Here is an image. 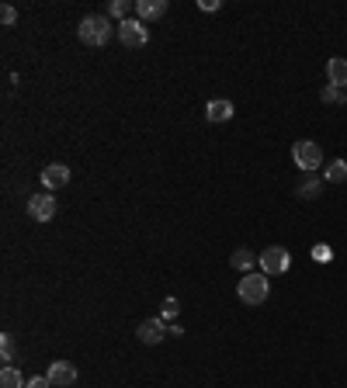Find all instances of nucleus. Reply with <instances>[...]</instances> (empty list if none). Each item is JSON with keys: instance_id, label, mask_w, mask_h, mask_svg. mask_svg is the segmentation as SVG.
I'll list each match as a JSON object with an SVG mask.
<instances>
[{"instance_id": "obj_13", "label": "nucleus", "mask_w": 347, "mask_h": 388, "mask_svg": "<svg viewBox=\"0 0 347 388\" xmlns=\"http://www.w3.org/2000/svg\"><path fill=\"white\" fill-rule=\"evenodd\" d=\"M323 177H316V173H305L303 184H299V198H305V201H312V198H319V191H323Z\"/></svg>"}, {"instance_id": "obj_6", "label": "nucleus", "mask_w": 347, "mask_h": 388, "mask_svg": "<svg viewBox=\"0 0 347 388\" xmlns=\"http://www.w3.org/2000/svg\"><path fill=\"white\" fill-rule=\"evenodd\" d=\"M118 39H122V45H129V49H139V45H146L150 32H146V25L139 18H129V21H118Z\"/></svg>"}, {"instance_id": "obj_10", "label": "nucleus", "mask_w": 347, "mask_h": 388, "mask_svg": "<svg viewBox=\"0 0 347 388\" xmlns=\"http://www.w3.org/2000/svg\"><path fill=\"white\" fill-rule=\"evenodd\" d=\"M63 184H70V167L66 163H49L42 170V187L45 191H56Z\"/></svg>"}, {"instance_id": "obj_1", "label": "nucleus", "mask_w": 347, "mask_h": 388, "mask_svg": "<svg viewBox=\"0 0 347 388\" xmlns=\"http://www.w3.org/2000/svg\"><path fill=\"white\" fill-rule=\"evenodd\" d=\"M111 32H118V28H111L108 14H87L84 21L77 25V39L84 45H108Z\"/></svg>"}, {"instance_id": "obj_17", "label": "nucleus", "mask_w": 347, "mask_h": 388, "mask_svg": "<svg viewBox=\"0 0 347 388\" xmlns=\"http://www.w3.org/2000/svg\"><path fill=\"white\" fill-rule=\"evenodd\" d=\"M327 184H344L347 180V160H334L330 167H327V177H323Z\"/></svg>"}, {"instance_id": "obj_11", "label": "nucleus", "mask_w": 347, "mask_h": 388, "mask_svg": "<svg viewBox=\"0 0 347 388\" xmlns=\"http://www.w3.org/2000/svg\"><path fill=\"white\" fill-rule=\"evenodd\" d=\"M205 118H209L212 125H222V122H229V118H233V101H226V97H219V101H209V104H205Z\"/></svg>"}, {"instance_id": "obj_8", "label": "nucleus", "mask_w": 347, "mask_h": 388, "mask_svg": "<svg viewBox=\"0 0 347 388\" xmlns=\"http://www.w3.org/2000/svg\"><path fill=\"white\" fill-rule=\"evenodd\" d=\"M45 378L52 382V388H70V385H77V368L70 361H52Z\"/></svg>"}, {"instance_id": "obj_24", "label": "nucleus", "mask_w": 347, "mask_h": 388, "mask_svg": "<svg viewBox=\"0 0 347 388\" xmlns=\"http://www.w3.org/2000/svg\"><path fill=\"white\" fill-rule=\"evenodd\" d=\"M198 7H202V11H219V7H222V0H202Z\"/></svg>"}, {"instance_id": "obj_2", "label": "nucleus", "mask_w": 347, "mask_h": 388, "mask_svg": "<svg viewBox=\"0 0 347 388\" xmlns=\"http://www.w3.org/2000/svg\"><path fill=\"white\" fill-rule=\"evenodd\" d=\"M236 295L243 299V305H264L267 302V295H271V281H267V274H257V270L243 274L240 284H236Z\"/></svg>"}, {"instance_id": "obj_19", "label": "nucleus", "mask_w": 347, "mask_h": 388, "mask_svg": "<svg viewBox=\"0 0 347 388\" xmlns=\"http://www.w3.org/2000/svg\"><path fill=\"white\" fill-rule=\"evenodd\" d=\"M0 357H4V368H7L11 361H14V340H11L7 333L0 337Z\"/></svg>"}, {"instance_id": "obj_3", "label": "nucleus", "mask_w": 347, "mask_h": 388, "mask_svg": "<svg viewBox=\"0 0 347 388\" xmlns=\"http://www.w3.org/2000/svg\"><path fill=\"white\" fill-rule=\"evenodd\" d=\"M292 160H296V167L303 173H316V167H323V149L312 139H299L292 146Z\"/></svg>"}, {"instance_id": "obj_23", "label": "nucleus", "mask_w": 347, "mask_h": 388, "mask_svg": "<svg viewBox=\"0 0 347 388\" xmlns=\"http://www.w3.org/2000/svg\"><path fill=\"white\" fill-rule=\"evenodd\" d=\"M25 388H52V382H49L45 375H35V378H28V385Z\"/></svg>"}, {"instance_id": "obj_5", "label": "nucleus", "mask_w": 347, "mask_h": 388, "mask_svg": "<svg viewBox=\"0 0 347 388\" xmlns=\"http://www.w3.org/2000/svg\"><path fill=\"white\" fill-rule=\"evenodd\" d=\"M135 337L142 340V344H160L164 337H171V326H167V319L164 315H153V319H142L139 323V330H135Z\"/></svg>"}, {"instance_id": "obj_4", "label": "nucleus", "mask_w": 347, "mask_h": 388, "mask_svg": "<svg viewBox=\"0 0 347 388\" xmlns=\"http://www.w3.org/2000/svg\"><path fill=\"white\" fill-rule=\"evenodd\" d=\"M257 263L267 277H271V274H285V270L292 267V254H288L285 246H267V250L257 257Z\"/></svg>"}, {"instance_id": "obj_18", "label": "nucleus", "mask_w": 347, "mask_h": 388, "mask_svg": "<svg viewBox=\"0 0 347 388\" xmlns=\"http://www.w3.org/2000/svg\"><path fill=\"white\" fill-rule=\"evenodd\" d=\"M115 18H122V21H129L132 11H135V4H129V0H111V7H108Z\"/></svg>"}, {"instance_id": "obj_16", "label": "nucleus", "mask_w": 347, "mask_h": 388, "mask_svg": "<svg viewBox=\"0 0 347 388\" xmlns=\"http://www.w3.org/2000/svg\"><path fill=\"white\" fill-rule=\"evenodd\" d=\"M229 263H233L236 270H243V274H250V267L257 263V257H254L250 250H233V257H229Z\"/></svg>"}, {"instance_id": "obj_20", "label": "nucleus", "mask_w": 347, "mask_h": 388, "mask_svg": "<svg viewBox=\"0 0 347 388\" xmlns=\"http://www.w3.org/2000/svg\"><path fill=\"white\" fill-rule=\"evenodd\" d=\"M312 260H319V263H330V260H334V250H330L327 243H316V246H312Z\"/></svg>"}, {"instance_id": "obj_9", "label": "nucleus", "mask_w": 347, "mask_h": 388, "mask_svg": "<svg viewBox=\"0 0 347 388\" xmlns=\"http://www.w3.org/2000/svg\"><path fill=\"white\" fill-rule=\"evenodd\" d=\"M167 0H135V18L146 25V21H157V18H164L167 14Z\"/></svg>"}, {"instance_id": "obj_21", "label": "nucleus", "mask_w": 347, "mask_h": 388, "mask_svg": "<svg viewBox=\"0 0 347 388\" xmlns=\"http://www.w3.org/2000/svg\"><path fill=\"white\" fill-rule=\"evenodd\" d=\"M177 312H181V305H177V299H167V302H164V308H160V315H164V319H174Z\"/></svg>"}, {"instance_id": "obj_15", "label": "nucleus", "mask_w": 347, "mask_h": 388, "mask_svg": "<svg viewBox=\"0 0 347 388\" xmlns=\"http://www.w3.org/2000/svg\"><path fill=\"white\" fill-rule=\"evenodd\" d=\"M28 382H21V371L14 368V364H7L4 371H0V388H25Z\"/></svg>"}, {"instance_id": "obj_7", "label": "nucleus", "mask_w": 347, "mask_h": 388, "mask_svg": "<svg viewBox=\"0 0 347 388\" xmlns=\"http://www.w3.org/2000/svg\"><path fill=\"white\" fill-rule=\"evenodd\" d=\"M28 215L35 218V222H52V215H56V198H52V191L28 198Z\"/></svg>"}, {"instance_id": "obj_22", "label": "nucleus", "mask_w": 347, "mask_h": 388, "mask_svg": "<svg viewBox=\"0 0 347 388\" xmlns=\"http://www.w3.org/2000/svg\"><path fill=\"white\" fill-rule=\"evenodd\" d=\"M0 21H4V25H14V21H18V11H14L11 4H4V7H0Z\"/></svg>"}, {"instance_id": "obj_14", "label": "nucleus", "mask_w": 347, "mask_h": 388, "mask_svg": "<svg viewBox=\"0 0 347 388\" xmlns=\"http://www.w3.org/2000/svg\"><path fill=\"white\" fill-rule=\"evenodd\" d=\"M323 104H334V108H341V104H347V90L344 87H334V84H327L323 87Z\"/></svg>"}, {"instance_id": "obj_12", "label": "nucleus", "mask_w": 347, "mask_h": 388, "mask_svg": "<svg viewBox=\"0 0 347 388\" xmlns=\"http://www.w3.org/2000/svg\"><path fill=\"white\" fill-rule=\"evenodd\" d=\"M327 80L334 87H347V59L344 56H334V59L327 63Z\"/></svg>"}]
</instances>
